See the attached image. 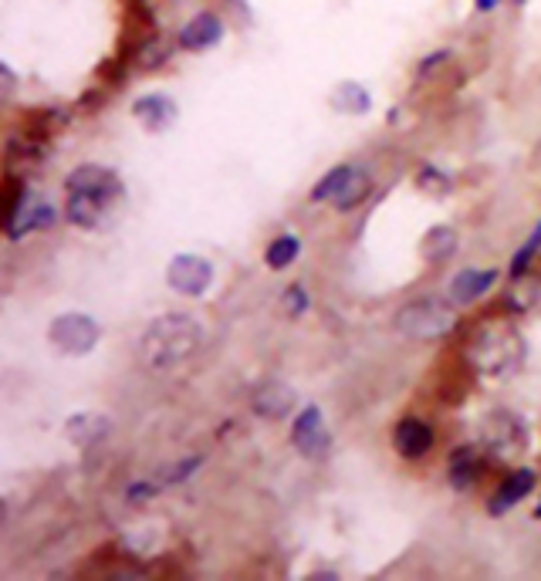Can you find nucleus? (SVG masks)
Returning <instances> with one entry per match:
<instances>
[{
  "mask_svg": "<svg viewBox=\"0 0 541 581\" xmlns=\"http://www.w3.org/2000/svg\"><path fill=\"white\" fill-rule=\"evenodd\" d=\"M65 193V220L82 230L109 227L126 200V186H122L119 173L99 163L75 166L65 180Z\"/></svg>",
  "mask_w": 541,
  "mask_h": 581,
  "instance_id": "f257e3e1",
  "label": "nucleus"
},
{
  "mask_svg": "<svg viewBox=\"0 0 541 581\" xmlns=\"http://www.w3.org/2000/svg\"><path fill=\"white\" fill-rule=\"evenodd\" d=\"M203 345V328L197 318L190 315H163L143 332L139 342V359L146 369L163 372L176 369V365L190 362Z\"/></svg>",
  "mask_w": 541,
  "mask_h": 581,
  "instance_id": "f03ea898",
  "label": "nucleus"
},
{
  "mask_svg": "<svg viewBox=\"0 0 541 581\" xmlns=\"http://www.w3.org/2000/svg\"><path fill=\"white\" fill-rule=\"evenodd\" d=\"M467 359L484 375H508L525 359V342L504 321H487L474 332L467 345Z\"/></svg>",
  "mask_w": 541,
  "mask_h": 581,
  "instance_id": "7ed1b4c3",
  "label": "nucleus"
},
{
  "mask_svg": "<svg viewBox=\"0 0 541 581\" xmlns=\"http://www.w3.org/2000/svg\"><path fill=\"white\" fill-rule=\"evenodd\" d=\"M454 328H457L454 301H443L437 294L410 301L396 315V332L413 338V342H437V338H447Z\"/></svg>",
  "mask_w": 541,
  "mask_h": 581,
  "instance_id": "20e7f679",
  "label": "nucleus"
},
{
  "mask_svg": "<svg viewBox=\"0 0 541 581\" xmlns=\"http://www.w3.org/2000/svg\"><path fill=\"white\" fill-rule=\"evenodd\" d=\"M528 423L518 413L498 409L487 416L484 423V453H491L494 460H518L521 453H528Z\"/></svg>",
  "mask_w": 541,
  "mask_h": 581,
  "instance_id": "39448f33",
  "label": "nucleus"
},
{
  "mask_svg": "<svg viewBox=\"0 0 541 581\" xmlns=\"http://www.w3.org/2000/svg\"><path fill=\"white\" fill-rule=\"evenodd\" d=\"M48 338H51V345L65 355H88L99 345V325H95V318L68 311V315H58L51 321Z\"/></svg>",
  "mask_w": 541,
  "mask_h": 581,
  "instance_id": "423d86ee",
  "label": "nucleus"
},
{
  "mask_svg": "<svg viewBox=\"0 0 541 581\" xmlns=\"http://www.w3.org/2000/svg\"><path fill=\"white\" fill-rule=\"evenodd\" d=\"M58 223V210L44 200H34L31 190L24 186L21 193L11 200V217H7V237L11 240H21L24 234L31 230H48Z\"/></svg>",
  "mask_w": 541,
  "mask_h": 581,
  "instance_id": "0eeeda50",
  "label": "nucleus"
},
{
  "mask_svg": "<svg viewBox=\"0 0 541 581\" xmlns=\"http://www.w3.org/2000/svg\"><path fill=\"white\" fill-rule=\"evenodd\" d=\"M166 281L183 298H200L214 284V264L203 261L197 254H176L170 267H166Z\"/></svg>",
  "mask_w": 541,
  "mask_h": 581,
  "instance_id": "6e6552de",
  "label": "nucleus"
},
{
  "mask_svg": "<svg viewBox=\"0 0 541 581\" xmlns=\"http://www.w3.org/2000/svg\"><path fill=\"white\" fill-rule=\"evenodd\" d=\"M291 443L301 457L318 460L328 453V429H325V413L318 406H305L291 423Z\"/></svg>",
  "mask_w": 541,
  "mask_h": 581,
  "instance_id": "1a4fd4ad",
  "label": "nucleus"
},
{
  "mask_svg": "<svg viewBox=\"0 0 541 581\" xmlns=\"http://www.w3.org/2000/svg\"><path fill=\"white\" fill-rule=\"evenodd\" d=\"M176 41H180V48L193 51V55L217 48V44L224 41V17L214 14V11H200L197 17H190V21L183 24V31Z\"/></svg>",
  "mask_w": 541,
  "mask_h": 581,
  "instance_id": "9d476101",
  "label": "nucleus"
},
{
  "mask_svg": "<svg viewBox=\"0 0 541 581\" xmlns=\"http://www.w3.org/2000/svg\"><path fill=\"white\" fill-rule=\"evenodd\" d=\"M433 440H437L433 426L423 423V419H416V416L399 419L396 429H393V446H396L399 457H406V460L427 457V453L433 450Z\"/></svg>",
  "mask_w": 541,
  "mask_h": 581,
  "instance_id": "9b49d317",
  "label": "nucleus"
},
{
  "mask_svg": "<svg viewBox=\"0 0 541 581\" xmlns=\"http://www.w3.org/2000/svg\"><path fill=\"white\" fill-rule=\"evenodd\" d=\"M498 284V271L494 267H467V271H460L450 277V301L454 305H474V301H481L487 291Z\"/></svg>",
  "mask_w": 541,
  "mask_h": 581,
  "instance_id": "f8f14e48",
  "label": "nucleus"
},
{
  "mask_svg": "<svg viewBox=\"0 0 541 581\" xmlns=\"http://www.w3.org/2000/svg\"><path fill=\"white\" fill-rule=\"evenodd\" d=\"M132 115L143 122V129L163 132V129H170L176 119H180V109H176V102H173L170 95L153 92V95H143V98H136V102H132Z\"/></svg>",
  "mask_w": 541,
  "mask_h": 581,
  "instance_id": "ddd939ff",
  "label": "nucleus"
},
{
  "mask_svg": "<svg viewBox=\"0 0 541 581\" xmlns=\"http://www.w3.org/2000/svg\"><path fill=\"white\" fill-rule=\"evenodd\" d=\"M531 490H535V470L531 467H518L511 470L508 477L501 480V487L494 490V500L487 504V511L494 517H501L504 511H511V507H518L521 500H525Z\"/></svg>",
  "mask_w": 541,
  "mask_h": 581,
  "instance_id": "4468645a",
  "label": "nucleus"
},
{
  "mask_svg": "<svg viewBox=\"0 0 541 581\" xmlns=\"http://www.w3.org/2000/svg\"><path fill=\"white\" fill-rule=\"evenodd\" d=\"M484 473V453L477 446H460V450L450 453V467H447V477H450V487L467 494L474 490V484L481 480Z\"/></svg>",
  "mask_w": 541,
  "mask_h": 581,
  "instance_id": "2eb2a0df",
  "label": "nucleus"
},
{
  "mask_svg": "<svg viewBox=\"0 0 541 581\" xmlns=\"http://www.w3.org/2000/svg\"><path fill=\"white\" fill-rule=\"evenodd\" d=\"M295 409V389L285 382H271L254 396V413L261 419H285Z\"/></svg>",
  "mask_w": 541,
  "mask_h": 581,
  "instance_id": "dca6fc26",
  "label": "nucleus"
},
{
  "mask_svg": "<svg viewBox=\"0 0 541 581\" xmlns=\"http://www.w3.org/2000/svg\"><path fill=\"white\" fill-rule=\"evenodd\" d=\"M109 416H99V413H78L68 419L65 426V436L72 440L75 446H95L102 440V436H109Z\"/></svg>",
  "mask_w": 541,
  "mask_h": 581,
  "instance_id": "f3484780",
  "label": "nucleus"
},
{
  "mask_svg": "<svg viewBox=\"0 0 541 581\" xmlns=\"http://www.w3.org/2000/svg\"><path fill=\"white\" fill-rule=\"evenodd\" d=\"M328 102L342 115H366L372 109V98L359 82H339L332 88V95H328Z\"/></svg>",
  "mask_w": 541,
  "mask_h": 581,
  "instance_id": "a211bd4d",
  "label": "nucleus"
},
{
  "mask_svg": "<svg viewBox=\"0 0 541 581\" xmlns=\"http://www.w3.org/2000/svg\"><path fill=\"white\" fill-rule=\"evenodd\" d=\"M420 250H423V257H427V261H437V264L450 261V257H454V250H457V234L450 227H433L430 234L423 237Z\"/></svg>",
  "mask_w": 541,
  "mask_h": 581,
  "instance_id": "6ab92c4d",
  "label": "nucleus"
},
{
  "mask_svg": "<svg viewBox=\"0 0 541 581\" xmlns=\"http://www.w3.org/2000/svg\"><path fill=\"white\" fill-rule=\"evenodd\" d=\"M298 254H301V240L295 234H281L271 240L268 250H264V264H268L271 271H285V267L295 264Z\"/></svg>",
  "mask_w": 541,
  "mask_h": 581,
  "instance_id": "aec40b11",
  "label": "nucleus"
},
{
  "mask_svg": "<svg viewBox=\"0 0 541 581\" xmlns=\"http://www.w3.org/2000/svg\"><path fill=\"white\" fill-rule=\"evenodd\" d=\"M356 173L352 166H335L328 169V173L312 186V203H335V196L345 190V183H349V176Z\"/></svg>",
  "mask_w": 541,
  "mask_h": 581,
  "instance_id": "412c9836",
  "label": "nucleus"
},
{
  "mask_svg": "<svg viewBox=\"0 0 541 581\" xmlns=\"http://www.w3.org/2000/svg\"><path fill=\"white\" fill-rule=\"evenodd\" d=\"M372 190V183H369V176L362 173V169H356V173L349 176V183H345V190L335 196V210H342V213H349V210H356L362 200L369 196Z\"/></svg>",
  "mask_w": 541,
  "mask_h": 581,
  "instance_id": "4be33fe9",
  "label": "nucleus"
},
{
  "mask_svg": "<svg viewBox=\"0 0 541 581\" xmlns=\"http://www.w3.org/2000/svg\"><path fill=\"white\" fill-rule=\"evenodd\" d=\"M541 250V223L535 230H531V237L521 244V250L514 254V261H511V277H521V274H528V267L531 261H535V254Z\"/></svg>",
  "mask_w": 541,
  "mask_h": 581,
  "instance_id": "5701e85b",
  "label": "nucleus"
},
{
  "mask_svg": "<svg viewBox=\"0 0 541 581\" xmlns=\"http://www.w3.org/2000/svg\"><path fill=\"white\" fill-rule=\"evenodd\" d=\"M203 463V457H186L180 463H173V467H166V470H159V480L156 484L159 487H173V484H183L186 477H190L193 470H197Z\"/></svg>",
  "mask_w": 541,
  "mask_h": 581,
  "instance_id": "b1692460",
  "label": "nucleus"
},
{
  "mask_svg": "<svg viewBox=\"0 0 541 581\" xmlns=\"http://www.w3.org/2000/svg\"><path fill=\"white\" fill-rule=\"evenodd\" d=\"M416 186H420L423 193H433V196H443L450 193V176L440 173L437 166H423L420 176H416Z\"/></svg>",
  "mask_w": 541,
  "mask_h": 581,
  "instance_id": "393cba45",
  "label": "nucleus"
},
{
  "mask_svg": "<svg viewBox=\"0 0 541 581\" xmlns=\"http://www.w3.org/2000/svg\"><path fill=\"white\" fill-rule=\"evenodd\" d=\"M528 277L525 274H521V277H514V288H511V294H508V298H511V305L514 308H518V311H525V308H531V305H535V298H538V288H528Z\"/></svg>",
  "mask_w": 541,
  "mask_h": 581,
  "instance_id": "a878e982",
  "label": "nucleus"
},
{
  "mask_svg": "<svg viewBox=\"0 0 541 581\" xmlns=\"http://www.w3.org/2000/svg\"><path fill=\"white\" fill-rule=\"evenodd\" d=\"M285 311L288 315H305L308 311V291L301 288V284H291V288L285 291Z\"/></svg>",
  "mask_w": 541,
  "mask_h": 581,
  "instance_id": "bb28decb",
  "label": "nucleus"
},
{
  "mask_svg": "<svg viewBox=\"0 0 541 581\" xmlns=\"http://www.w3.org/2000/svg\"><path fill=\"white\" fill-rule=\"evenodd\" d=\"M170 44H163V41H153V44H149V51H146V55H143V65L146 68H156V65H163V61L166 58H170Z\"/></svg>",
  "mask_w": 541,
  "mask_h": 581,
  "instance_id": "cd10ccee",
  "label": "nucleus"
},
{
  "mask_svg": "<svg viewBox=\"0 0 541 581\" xmlns=\"http://www.w3.org/2000/svg\"><path fill=\"white\" fill-rule=\"evenodd\" d=\"M159 490V484L153 480V484H146V480H139V484H132L126 490V497H129V504H143V500H149Z\"/></svg>",
  "mask_w": 541,
  "mask_h": 581,
  "instance_id": "c85d7f7f",
  "label": "nucleus"
},
{
  "mask_svg": "<svg viewBox=\"0 0 541 581\" xmlns=\"http://www.w3.org/2000/svg\"><path fill=\"white\" fill-rule=\"evenodd\" d=\"M498 4H501V0H477V11H481V14H491Z\"/></svg>",
  "mask_w": 541,
  "mask_h": 581,
  "instance_id": "c756f323",
  "label": "nucleus"
},
{
  "mask_svg": "<svg viewBox=\"0 0 541 581\" xmlns=\"http://www.w3.org/2000/svg\"><path fill=\"white\" fill-rule=\"evenodd\" d=\"M535 517H538V521H541V500H538V507H535Z\"/></svg>",
  "mask_w": 541,
  "mask_h": 581,
  "instance_id": "7c9ffc66",
  "label": "nucleus"
},
{
  "mask_svg": "<svg viewBox=\"0 0 541 581\" xmlns=\"http://www.w3.org/2000/svg\"><path fill=\"white\" fill-rule=\"evenodd\" d=\"M514 4H518V7H521V4H525V0H514Z\"/></svg>",
  "mask_w": 541,
  "mask_h": 581,
  "instance_id": "2f4dec72",
  "label": "nucleus"
}]
</instances>
